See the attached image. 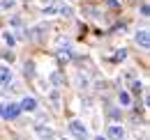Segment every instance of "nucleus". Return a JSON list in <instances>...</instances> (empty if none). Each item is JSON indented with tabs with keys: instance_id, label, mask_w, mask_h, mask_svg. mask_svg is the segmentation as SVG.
I'll return each instance as SVG.
<instances>
[{
	"instance_id": "obj_1",
	"label": "nucleus",
	"mask_w": 150,
	"mask_h": 140,
	"mask_svg": "<svg viewBox=\"0 0 150 140\" xmlns=\"http://www.w3.org/2000/svg\"><path fill=\"white\" fill-rule=\"evenodd\" d=\"M69 131H72L79 140H86V138H88V129L79 122V120H72V122H69Z\"/></svg>"
},
{
	"instance_id": "obj_2",
	"label": "nucleus",
	"mask_w": 150,
	"mask_h": 140,
	"mask_svg": "<svg viewBox=\"0 0 150 140\" xmlns=\"http://www.w3.org/2000/svg\"><path fill=\"white\" fill-rule=\"evenodd\" d=\"M19 113H21V108L16 104H9V106H5V108H0V115H2L5 120H16Z\"/></svg>"
},
{
	"instance_id": "obj_3",
	"label": "nucleus",
	"mask_w": 150,
	"mask_h": 140,
	"mask_svg": "<svg viewBox=\"0 0 150 140\" xmlns=\"http://www.w3.org/2000/svg\"><path fill=\"white\" fill-rule=\"evenodd\" d=\"M106 136H109L111 140H122V138H125V129H122L120 124H113V126H109Z\"/></svg>"
},
{
	"instance_id": "obj_4",
	"label": "nucleus",
	"mask_w": 150,
	"mask_h": 140,
	"mask_svg": "<svg viewBox=\"0 0 150 140\" xmlns=\"http://www.w3.org/2000/svg\"><path fill=\"white\" fill-rule=\"evenodd\" d=\"M136 44L141 48H150V32L148 30H139L136 32Z\"/></svg>"
},
{
	"instance_id": "obj_5",
	"label": "nucleus",
	"mask_w": 150,
	"mask_h": 140,
	"mask_svg": "<svg viewBox=\"0 0 150 140\" xmlns=\"http://www.w3.org/2000/svg\"><path fill=\"white\" fill-rule=\"evenodd\" d=\"M19 108H21V110H35V108H37V101H35L33 97H25V99L21 101Z\"/></svg>"
},
{
	"instance_id": "obj_6",
	"label": "nucleus",
	"mask_w": 150,
	"mask_h": 140,
	"mask_svg": "<svg viewBox=\"0 0 150 140\" xmlns=\"http://www.w3.org/2000/svg\"><path fill=\"white\" fill-rule=\"evenodd\" d=\"M12 80V71L9 67H0V85H7Z\"/></svg>"
},
{
	"instance_id": "obj_7",
	"label": "nucleus",
	"mask_w": 150,
	"mask_h": 140,
	"mask_svg": "<svg viewBox=\"0 0 150 140\" xmlns=\"http://www.w3.org/2000/svg\"><path fill=\"white\" fill-rule=\"evenodd\" d=\"M37 136H42V138H53V129H46V126H42V124H39L37 126Z\"/></svg>"
},
{
	"instance_id": "obj_8",
	"label": "nucleus",
	"mask_w": 150,
	"mask_h": 140,
	"mask_svg": "<svg viewBox=\"0 0 150 140\" xmlns=\"http://www.w3.org/2000/svg\"><path fill=\"white\" fill-rule=\"evenodd\" d=\"M129 104H132L129 94H127V92H120V106H129Z\"/></svg>"
},
{
	"instance_id": "obj_9",
	"label": "nucleus",
	"mask_w": 150,
	"mask_h": 140,
	"mask_svg": "<svg viewBox=\"0 0 150 140\" xmlns=\"http://www.w3.org/2000/svg\"><path fill=\"white\" fill-rule=\"evenodd\" d=\"M58 60H60V62L69 60V51H60V53H58Z\"/></svg>"
},
{
	"instance_id": "obj_10",
	"label": "nucleus",
	"mask_w": 150,
	"mask_h": 140,
	"mask_svg": "<svg viewBox=\"0 0 150 140\" xmlns=\"http://www.w3.org/2000/svg\"><path fill=\"white\" fill-rule=\"evenodd\" d=\"M2 57H5L7 62H14V53H12V51H5V53H2Z\"/></svg>"
},
{
	"instance_id": "obj_11",
	"label": "nucleus",
	"mask_w": 150,
	"mask_h": 140,
	"mask_svg": "<svg viewBox=\"0 0 150 140\" xmlns=\"http://www.w3.org/2000/svg\"><path fill=\"white\" fill-rule=\"evenodd\" d=\"M5 41H7V44H9V46H14V35H9V32H5Z\"/></svg>"
},
{
	"instance_id": "obj_12",
	"label": "nucleus",
	"mask_w": 150,
	"mask_h": 140,
	"mask_svg": "<svg viewBox=\"0 0 150 140\" xmlns=\"http://www.w3.org/2000/svg\"><path fill=\"white\" fill-rule=\"evenodd\" d=\"M51 80H53L56 85H62V76H60V74H53V76H51Z\"/></svg>"
},
{
	"instance_id": "obj_13",
	"label": "nucleus",
	"mask_w": 150,
	"mask_h": 140,
	"mask_svg": "<svg viewBox=\"0 0 150 140\" xmlns=\"http://www.w3.org/2000/svg\"><path fill=\"white\" fill-rule=\"evenodd\" d=\"M12 7H14V0H5L2 2V9H12Z\"/></svg>"
},
{
	"instance_id": "obj_14",
	"label": "nucleus",
	"mask_w": 150,
	"mask_h": 140,
	"mask_svg": "<svg viewBox=\"0 0 150 140\" xmlns=\"http://www.w3.org/2000/svg\"><path fill=\"white\" fill-rule=\"evenodd\" d=\"M125 55H127V53H125V51H120V53H115V62H120V60H125Z\"/></svg>"
},
{
	"instance_id": "obj_15",
	"label": "nucleus",
	"mask_w": 150,
	"mask_h": 140,
	"mask_svg": "<svg viewBox=\"0 0 150 140\" xmlns=\"http://www.w3.org/2000/svg\"><path fill=\"white\" fill-rule=\"evenodd\" d=\"M33 71H35V67H33V62H28V64H25V74H33Z\"/></svg>"
},
{
	"instance_id": "obj_16",
	"label": "nucleus",
	"mask_w": 150,
	"mask_h": 140,
	"mask_svg": "<svg viewBox=\"0 0 150 140\" xmlns=\"http://www.w3.org/2000/svg\"><path fill=\"white\" fill-rule=\"evenodd\" d=\"M132 90H134V92H139V90H141V83H139V80H134V83H132Z\"/></svg>"
},
{
	"instance_id": "obj_17",
	"label": "nucleus",
	"mask_w": 150,
	"mask_h": 140,
	"mask_svg": "<svg viewBox=\"0 0 150 140\" xmlns=\"http://www.w3.org/2000/svg\"><path fill=\"white\" fill-rule=\"evenodd\" d=\"M141 14H143V16H148V14H150V9H148V5H143V7H141Z\"/></svg>"
},
{
	"instance_id": "obj_18",
	"label": "nucleus",
	"mask_w": 150,
	"mask_h": 140,
	"mask_svg": "<svg viewBox=\"0 0 150 140\" xmlns=\"http://www.w3.org/2000/svg\"><path fill=\"white\" fill-rule=\"evenodd\" d=\"M109 5H111V7H118L120 2H118V0H109Z\"/></svg>"
},
{
	"instance_id": "obj_19",
	"label": "nucleus",
	"mask_w": 150,
	"mask_h": 140,
	"mask_svg": "<svg viewBox=\"0 0 150 140\" xmlns=\"http://www.w3.org/2000/svg\"><path fill=\"white\" fill-rule=\"evenodd\" d=\"M97 140H106V138H102V136H99V138H97Z\"/></svg>"
},
{
	"instance_id": "obj_20",
	"label": "nucleus",
	"mask_w": 150,
	"mask_h": 140,
	"mask_svg": "<svg viewBox=\"0 0 150 140\" xmlns=\"http://www.w3.org/2000/svg\"><path fill=\"white\" fill-rule=\"evenodd\" d=\"M0 12H2V2H0Z\"/></svg>"
}]
</instances>
